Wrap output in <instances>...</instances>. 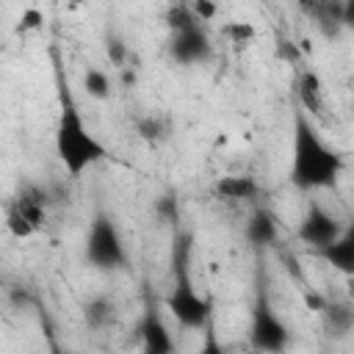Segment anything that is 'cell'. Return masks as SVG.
<instances>
[{
    "mask_svg": "<svg viewBox=\"0 0 354 354\" xmlns=\"http://www.w3.org/2000/svg\"><path fill=\"white\" fill-rule=\"evenodd\" d=\"M53 149H55L61 169L72 180L80 177L86 169L97 166L100 160H105V155H108L105 144L88 130L69 86H61V94H58V119H55V130H53Z\"/></svg>",
    "mask_w": 354,
    "mask_h": 354,
    "instance_id": "2",
    "label": "cell"
},
{
    "mask_svg": "<svg viewBox=\"0 0 354 354\" xmlns=\"http://www.w3.org/2000/svg\"><path fill=\"white\" fill-rule=\"evenodd\" d=\"M169 58L180 66H202L213 58V41L205 25H194L188 30L169 33Z\"/></svg>",
    "mask_w": 354,
    "mask_h": 354,
    "instance_id": "7",
    "label": "cell"
},
{
    "mask_svg": "<svg viewBox=\"0 0 354 354\" xmlns=\"http://www.w3.org/2000/svg\"><path fill=\"white\" fill-rule=\"evenodd\" d=\"M243 238L249 246L254 249H266V246H274L279 241V221L271 210L266 207H257L252 210V216L246 218L243 224Z\"/></svg>",
    "mask_w": 354,
    "mask_h": 354,
    "instance_id": "11",
    "label": "cell"
},
{
    "mask_svg": "<svg viewBox=\"0 0 354 354\" xmlns=\"http://www.w3.org/2000/svg\"><path fill=\"white\" fill-rule=\"evenodd\" d=\"M83 260L94 268V271H116L127 263V246L122 238V230L116 224V218L108 210H97L86 241H83Z\"/></svg>",
    "mask_w": 354,
    "mask_h": 354,
    "instance_id": "5",
    "label": "cell"
},
{
    "mask_svg": "<svg viewBox=\"0 0 354 354\" xmlns=\"http://www.w3.org/2000/svg\"><path fill=\"white\" fill-rule=\"evenodd\" d=\"M221 36L235 47H249L254 41V36H257V28L252 22H246V19H230V22L221 25Z\"/></svg>",
    "mask_w": 354,
    "mask_h": 354,
    "instance_id": "18",
    "label": "cell"
},
{
    "mask_svg": "<svg viewBox=\"0 0 354 354\" xmlns=\"http://www.w3.org/2000/svg\"><path fill=\"white\" fill-rule=\"evenodd\" d=\"M105 55H108L111 66L124 69V66H127V55H130V50H127V44H124L119 36H108V41H105Z\"/></svg>",
    "mask_w": 354,
    "mask_h": 354,
    "instance_id": "22",
    "label": "cell"
},
{
    "mask_svg": "<svg viewBox=\"0 0 354 354\" xmlns=\"http://www.w3.org/2000/svg\"><path fill=\"white\" fill-rule=\"evenodd\" d=\"M116 321V304H113V299H108V296H91L86 304H83V324L88 326V329H94V332H102V329H108L111 324Z\"/></svg>",
    "mask_w": 354,
    "mask_h": 354,
    "instance_id": "14",
    "label": "cell"
},
{
    "mask_svg": "<svg viewBox=\"0 0 354 354\" xmlns=\"http://www.w3.org/2000/svg\"><path fill=\"white\" fill-rule=\"evenodd\" d=\"M343 230H346V224H343L332 210H326L318 199H310L307 207H304V216L299 218L296 238H299V243L310 252V249H318V246L335 241Z\"/></svg>",
    "mask_w": 354,
    "mask_h": 354,
    "instance_id": "6",
    "label": "cell"
},
{
    "mask_svg": "<svg viewBox=\"0 0 354 354\" xmlns=\"http://www.w3.org/2000/svg\"><path fill=\"white\" fill-rule=\"evenodd\" d=\"M136 133L141 141L147 144H160L169 138V122L163 116H155V113H147V116H138L136 119Z\"/></svg>",
    "mask_w": 354,
    "mask_h": 354,
    "instance_id": "15",
    "label": "cell"
},
{
    "mask_svg": "<svg viewBox=\"0 0 354 354\" xmlns=\"http://www.w3.org/2000/svg\"><path fill=\"white\" fill-rule=\"evenodd\" d=\"M41 28H44V11L36 8V6L22 8V14L17 19V33H36Z\"/></svg>",
    "mask_w": 354,
    "mask_h": 354,
    "instance_id": "21",
    "label": "cell"
},
{
    "mask_svg": "<svg viewBox=\"0 0 354 354\" xmlns=\"http://www.w3.org/2000/svg\"><path fill=\"white\" fill-rule=\"evenodd\" d=\"M249 343L254 351H266V354H279L290 346V326L277 313L268 293V282H263V274L257 277L254 285V299L249 313Z\"/></svg>",
    "mask_w": 354,
    "mask_h": 354,
    "instance_id": "4",
    "label": "cell"
},
{
    "mask_svg": "<svg viewBox=\"0 0 354 354\" xmlns=\"http://www.w3.org/2000/svg\"><path fill=\"white\" fill-rule=\"evenodd\" d=\"M155 216L160 224H180V205H177V196L174 194H163L158 202H155Z\"/></svg>",
    "mask_w": 354,
    "mask_h": 354,
    "instance_id": "20",
    "label": "cell"
},
{
    "mask_svg": "<svg viewBox=\"0 0 354 354\" xmlns=\"http://www.w3.org/2000/svg\"><path fill=\"white\" fill-rule=\"evenodd\" d=\"M279 58H285V61H296L299 53H296V47H293L290 41H279Z\"/></svg>",
    "mask_w": 354,
    "mask_h": 354,
    "instance_id": "24",
    "label": "cell"
},
{
    "mask_svg": "<svg viewBox=\"0 0 354 354\" xmlns=\"http://www.w3.org/2000/svg\"><path fill=\"white\" fill-rule=\"evenodd\" d=\"M6 230H8V235L11 238H17V241H28V238H33L39 230L14 207V202L8 199V205H6Z\"/></svg>",
    "mask_w": 354,
    "mask_h": 354,
    "instance_id": "19",
    "label": "cell"
},
{
    "mask_svg": "<svg viewBox=\"0 0 354 354\" xmlns=\"http://www.w3.org/2000/svg\"><path fill=\"white\" fill-rule=\"evenodd\" d=\"M213 194L224 202H254L260 196V183L252 174H224L213 183Z\"/></svg>",
    "mask_w": 354,
    "mask_h": 354,
    "instance_id": "12",
    "label": "cell"
},
{
    "mask_svg": "<svg viewBox=\"0 0 354 354\" xmlns=\"http://www.w3.org/2000/svg\"><path fill=\"white\" fill-rule=\"evenodd\" d=\"M191 8H194L199 22H213L216 19V3L213 0H194Z\"/></svg>",
    "mask_w": 354,
    "mask_h": 354,
    "instance_id": "23",
    "label": "cell"
},
{
    "mask_svg": "<svg viewBox=\"0 0 354 354\" xmlns=\"http://www.w3.org/2000/svg\"><path fill=\"white\" fill-rule=\"evenodd\" d=\"M296 105L310 116V119H324L326 111V97H324V83L315 69H301L296 77Z\"/></svg>",
    "mask_w": 354,
    "mask_h": 354,
    "instance_id": "10",
    "label": "cell"
},
{
    "mask_svg": "<svg viewBox=\"0 0 354 354\" xmlns=\"http://www.w3.org/2000/svg\"><path fill=\"white\" fill-rule=\"evenodd\" d=\"M299 3V8L307 14V17H313V11H315V6H318V0H296Z\"/></svg>",
    "mask_w": 354,
    "mask_h": 354,
    "instance_id": "25",
    "label": "cell"
},
{
    "mask_svg": "<svg viewBox=\"0 0 354 354\" xmlns=\"http://www.w3.org/2000/svg\"><path fill=\"white\" fill-rule=\"evenodd\" d=\"M163 22L169 28V33H177V30H188L194 25H202L191 8V3H171L163 14Z\"/></svg>",
    "mask_w": 354,
    "mask_h": 354,
    "instance_id": "17",
    "label": "cell"
},
{
    "mask_svg": "<svg viewBox=\"0 0 354 354\" xmlns=\"http://www.w3.org/2000/svg\"><path fill=\"white\" fill-rule=\"evenodd\" d=\"M191 254H194V235H191V230L177 227L174 243H171V288H169L163 304L183 329L205 332V329H210V321H213V304L194 285Z\"/></svg>",
    "mask_w": 354,
    "mask_h": 354,
    "instance_id": "3",
    "label": "cell"
},
{
    "mask_svg": "<svg viewBox=\"0 0 354 354\" xmlns=\"http://www.w3.org/2000/svg\"><path fill=\"white\" fill-rule=\"evenodd\" d=\"M346 169V158L324 141L310 119L299 105L293 111V149H290V185L310 194L335 188Z\"/></svg>",
    "mask_w": 354,
    "mask_h": 354,
    "instance_id": "1",
    "label": "cell"
},
{
    "mask_svg": "<svg viewBox=\"0 0 354 354\" xmlns=\"http://www.w3.org/2000/svg\"><path fill=\"white\" fill-rule=\"evenodd\" d=\"M83 91L91 97V100H108L111 97V91H113V83H111V77H108V72L105 69H100V66H88L86 72H83Z\"/></svg>",
    "mask_w": 354,
    "mask_h": 354,
    "instance_id": "16",
    "label": "cell"
},
{
    "mask_svg": "<svg viewBox=\"0 0 354 354\" xmlns=\"http://www.w3.org/2000/svg\"><path fill=\"white\" fill-rule=\"evenodd\" d=\"M318 313L324 315V324H326V329H329L335 337L348 335V332H351V326H354V310H351V304H348V301L324 299V301H321V307H318Z\"/></svg>",
    "mask_w": 354,
    "mask_h": 354,
    "instance_id": "13",
    "label": "cell"
},
{
    "mask_svg": "<svg viewBox=\"0 0 354 354\" xmlns=\"http://www.w3.org/2000/svg\"><path fill=\"white\" fill-rule=\"evenodd\" d=\"M310 254L324 260L335 271L351 277L354 274V230H351V224H346V230L335 241H329V243H324L318 249H310Z\"/></svg>",
    "mask_w": 354,
    "mask_h": 354,
    "instance_id": "9",
    "label": "cell"
},
{
    "mask_svg": "<svg viewBox=\"0 0 354 354\" xmlns=\"http://www.w3.org/2000/svg\"><path fill=\"white\" fill-rule=\"evenodd\" d=\"M0 296H3V279H0Z\"/></svg>",
    "mask_w": 354,
    "mask_h": 354,
    "instance_id": "26",
    "label": "cell"
},
{
    "mask_svg": "<svg viewBox=\"0 0 354 354\" xmlns=\"http://www.w3.org/2000/svg\"><path fill=\"white\" fill-rule=\"evenodd\" d=\"M138 337H141V348L147 354H171L174 351V337L160 315V310L155 304H147L141 321H138Z\"/></svg>",
    "mask_w": 354,
    "mask_h": 354,
    "instance_id": "8",
    "label": "cell"
}]
</instances>
